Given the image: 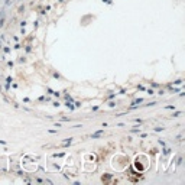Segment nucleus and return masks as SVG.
I'll list each match as a JSON object with an SVG mask.
<instances>
[{
	"label": "nucleus",
	"instance_id": "f257e3e1",
	"mask_svg": "<svg viewBox=\"0 0 185 185\" xmlns=\"http://www.w3.org/2000/svg\"><path fill=\"white\" fill-rule=\"evenodd\" d=\"M101 135H103V132H97V133L93 135V137H98V136H101Z\"/></svg>",
	"mask_w": 185,
	"mask_h": 185
}]
</instances>
